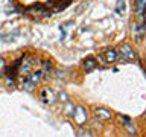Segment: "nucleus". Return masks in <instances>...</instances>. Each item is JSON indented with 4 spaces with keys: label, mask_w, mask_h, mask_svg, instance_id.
<instances>
[{
    "label": "nucleus",
    "mask_w": 146,
    "mask_h": 137,
    "mask_svg": "<svg viewBox=\"0 0 146 137\" xmlns=\"http://www.w3.org/2000/svg\"><path fill=\"white\" fill-rule=\"evenodd\" d=\"M75 105H73V102H70V100H67L66 104H64V114L66 116H73V113H75Z\"/></svg>",
    "instance_id": "9d476101"
},
{
    "label": "nucleus",
    "mask_w": 146,
    "mask_h": 137,
    "mask_svg": "<svg viewBox=\"0 0 146 137\" xmlns=\"http://www.w3.org/2000/svg\"><path fill=\"white\" fill-rule=\"evenodd\" d=\"M102 58H104L105 63L113 64V63H116L117 59H119V52H116L114 49H108V50H105V52H104Z\"/></svg>",
    "instance_id": "423d86ee"
},
{
    "label": "nucleus",
    "mask_w": 146,
    "mask_h": 137,
    "mask_svg": "<svg viewBox=\"0 0 146 137\" xmlns=\"http://www.w3.org/2000/svg\"><path fill=\"white\" fill-rule=\"evenodd\" d=\"M123 125H125V128L128 131H129V134H132V136H135V132H137V130H135V126L134 125H131L129 122H123Z\"/></svg>",
    "instance_id": "ddd939ff"
},
{
    "label": "nucleus",
    "mask_w": 146,
    "mask_h": 137,
    "mask_svg": "<svg viewBox=\"0 0 146 137\" xmlns=\"http://www.w3.org/2000/svg\"><path fill=\"white\" fill-rule=\"evenodd\" d=\"M78 134H79V137H93L90 131H85V130H79V131H78Z\"/></svg>",
    "instance_id": "4468645a"
},
{
    "label": "nucleus",
    "mask_w": 146,
    "mask_h": 137,
    "mask_svg": "<svg viewBox=\"0 0 146 137\" xmlns=\"http://www.w3.org/2000/svg\"><path fill=\"white\" fill-rule=\"evenodd\" d=\"M119 53H120L122 58H125L126 61H135L137 59L135 50L132 49V46H129V44H122L120 47H119Z\"/></svg>",
    "instance_id": "f03ea898"
},
{
    "label": "nucleus",
    "mask_w": 146,
    "mask_h": 137,
    "mask_svg": "<svg viewBox=\"0 0 146 137\" xmlns=\"http://www.w3.org/2000/svg\"><path fill=\"white\" fill-rule=\"evenodd\" d=\"M125 9H126L125 0H117V5H116V12H117V14H122V12H125Z\"/></svg>",
    "instance_id": "f8f14e48"
},
{
    "label": "nucleus",
    "mask_w": 146,
    "mask_h": 137,
    "mask_svg": "<svg viewBox=\"0 0 146 137\" xmlns=\"http://www.w3.org/2000/svg\"><path fill=\"white\" fill-rule=\"evenodd\" d=\"M135 14L141 21L145 20L146 15V0H135Z\"/></svg>",
    "instance_id": "39448f33"
},
{
    "label": "nucleus",
    "mask_w": 146,
    "mask_h": 137,
    "mask_svg": "<svg viewBox=\"0 0 146 137\" xmlns=\"http://www.w3.org/2000/svg\"><path fill=\"white\" fill-rule=\"evenodd\" d=\"M132 35L135 37L137 41H141L145 38L146 35V26L143 21H139V23H134V26H132Z\"/></svg>",
    "instance_id": "20e7f679"
},
{
    "label": "nucleus",
    "mask_w": 146,
    "mask_h": 137,
    "mask_svg": "<svg viewBox=\"0 0 146 137\" xmlns=\"http://www.w3.org/2000/svg\"><path fill=\"white\" fill-rule=\"evenodd\" d=\"M58 98H59V99H61V100H62V102H64V104H66V102H67V100H70V99H68V96H67L66 93H64V91H62V93H59V94H58Z\"/></svg>",
    "instance_id": "dca6fc26"
},
{
    "label": "nucleus",
    "mask_w": 146,
    "mask_h": 137,
    "mask_svg": "<svg viewBox=\"0 0 146 137\" xmlns=\"http://www.w3.org/2000/svg\"><path fill=\"white\" fill-rule=\"evenodd\" d=\"M43 76L44 78H47L50 76V72H52V63L50 61H43Z\"/></svg>",
    "instance_id": "9b49d317"
},
{
    "label": "nucleus",
    "mask_w": 146,
    "mask_h": 137,
    "mask_svg": "<svg viewBox=\"0 0 146 137\" xmlns=\"http://www.w3.org/2000/svg\"><path fill=\"white\" fill-rule=\"evenodd\" d=\"M96 67H98V59L93 58V57L85 58V59H84V63H82V68H84V70H85L87 73L93 72Z\"/></svg>",
    "instance_id": "0eeeda50"
},
{
    "label": "nucleus",
    "mask_w": 146,
    "mask_h": 137,
    "mask_svg": "<svg viewBox=\"0 0 146 137\" xmlns=\"http://www.w3.org/2000/svg\"><path fill=\"white\" fill-rule=\"evenodd\" d=\"M73 119H75V122H76V125H85V122H87V117H88V114H87V110L82 107V105H78V107L75 108V113H73Z\"/></svg>",
    "instance_id": "f257e3e1"
},
{
    "label": "nucleus",
    "mask_w": 146,
    "mask_h": 137,
    "mask_svg": "<svg viewBox=\"0 0 146 137\" xmlns=\"http://www.w3.org/2000/svg\"><path fill=\"white\" fill-rule=\"evenodd\" d=\"M43 78L44 76H43V72H41V70H34V72H31V73H27V75H26V79L31 81L32 84H35V85L38 84Z\"/></svg>",
    "instance_id": "1a4fd4ad"
},
{
    "label": "nucleus",
    "mask_w": 146,
    "mask_h": 137,
    "mask_svg": "<svg viewBox=\"0 0 146 137\" xmlns=\"http://www.w3.org/2000/svg\"><path fill=\"white\" fill-rule=\"evenodd\" d=\"M5 68H6V61L3 58H0V75L5 72Z\"/></svg>",
    "instance_id": "2eb2a0df"
},
{
    "label": "nucleus",
    "mask_w": 146,
    "mask_h": 137,
    "mask_svg": "<svg viewBox=\"0 0 146 137\" xmlns=\"http://www.w3.org/2000/svg\"><path fill=\"white\" fill-rule=\"evenodd\" d=\"M40 99L46 105H53L56 102V94H55V91L52 88H43L40 91Z\"/></svg>",
    "instance_id": "7ed1b4c3"
},
{
    "label": "nucleus",
    "mask_w": 146,
    "mask_h": 137,
    "mask_svg": "<svg viewBox=\"0 0 146 137\" xmlns=\"http://www.w3.org/2000/svg\"><path fill=\"white\" fill-rule=\"evenodd\" d=\"M94 116L98 117V120H108V119H111V111L107 108H96L94 110Z\"/></svg>",
    "instance_id": "6e6552de"
}]
</instances>
